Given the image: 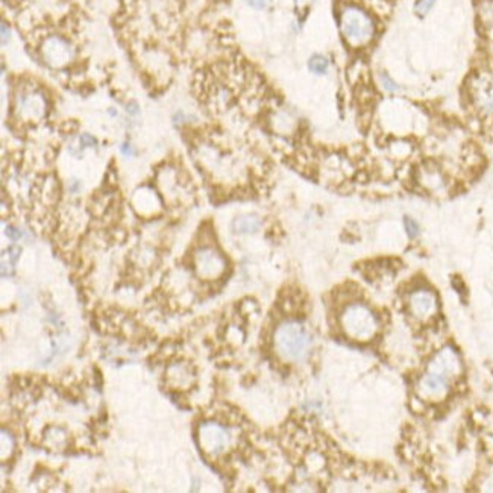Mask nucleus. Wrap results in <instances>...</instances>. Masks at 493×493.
I'll return each mask as SVG.
<instances>
[{
  "label": "nucleus",
  "instance_id": "nucleus-1",
  "mask_svg": "<svg viewBox=\"0 0 493 493\" xmlns=\"http://www.w3.org/2000/svg\"><path fill=\"white\" fill-rule=\"evenodd\" d=\"M340 31L349 46H366L375 37L374 18L363 8L349 5L340 14Z\"/></svg>",
  "mask_w": 493,
  "mask_h": 493
},
{
  "label": "nucleus",
  "instance_id": "nucleus-16",
  "mask_svg": "<svg viewBox=\"0 0 493 493\" xmlns=\"http://www.w3.org/2000/svg\"><path fill=\"white\" fill-rule=\"evenodd\" d=\"M381 81H383V85H384V88H386L387 91L393 93V91H396L397 88H400V87H397V84H396L395 81H392L390 76H387V74H381Z\"/></svg>",
  "mask_w": 493,
  "mask_h": 493
},
{
  "label": "nucleus",
  "instance_id": "nucleus-15",
  "mask_svg": "<svg viewBox=\"0 0 493 493\" xmlns=\"http://www.w3.org/2000/svg\"><path fill=\"white\" fill-rule=\"evenodd\" d=\"M405 230L413 239V237L419 234V225H417L413 219H410V217H405Z\"/></svg>",
  "mask_w": 493,
  "mask_h": 493
},
{
  "label": "nucleus",
  "instance_id": "nucleus-8",
  "mask_svg": "<svg viewBox=\"0 0 493 493\" xmlns=\"http://www.w3.org/2000/svg\"><path fill=\"white\" fill-rule=\"evenodd\" d=\"M43 56L47 64L53 67H63L72 58V47L60 37H52L43 46Z\"/></svg>",
  "mask_w": 493,
  "mask_h": 493
},
{
  "label": "nucleus",
  "instance_id": "nucleus-3",
  "mask_svg": "<svg viewBox=\"0 0 493 493\" xmlns=\"http://www.w3.org/2000/svg\"><path fill=\"white\" fill-rule=\"evenodd\" d=\"M341 328L346 336L357 341L371 340L378 328V322L371 308H367L363 303H354L349 305L343 315H341Z\"/></svg>",
  "mask_w": 493,
  "mask_h": 493
},
{
  "label": "nucleus",
  "instance_id": "nucleus-6",
  "mask_svg": "<svg viewBox=\"0 0 493 493\" xmlns=\"http://www.w3.org/2000/svg\"><path fill=\"white\" fill-rule=\"evenodd\" d=\"M471 98L482 117H493V79L478 76L471 85Z\"/></svg>",
  "mask_w": 493,
  "mask_h": 493
},
{
  "label": "nucleus",
  "instance_id": "nucleus-2",
  "mask_svg": "<svg viewBox=\"0 0 493 493\" xmlns=\"http://www.w3.org/2000/svg\"><path fill=\"white\" fill-rule=\"evenodd\" d=\"M275 346L281 357L296 362L307 355L310 336L298 322H286L275 333Z\"/></svg>",
  "mask_w": 493,
  "mask_h": 493
},
{
  "label": "nucleus",
  "instance_id": "nucleus-7",
  "mask_svg": "<svg viewBox=\"0 0 493 493\" xmlns=\"http://www.w3.org/2000/svg\"><path fill=\"white\" fill-rule=\"evenodd\" d=\"M460 371H461L460 358H459L457 353H455V350L451 348L442 349L440 353L431 360V363L428 366V372L439 374L445 378L457 375V374H460Z\"/></svg>",
  "mask_w": 493,
  "mask_h": 493
},
{
  "label": "nucleus",
  "instance_id": "nucleus-21",
  "mask_svg": "<svg viewBox=\"0 0 493 493\" xmlns=\"http://www.w3.org/2000/svg\"><path fill=\"white\" fill-rule=\"evenodd\" d=\"M121 149H123V152H125L126 155H128V152H132V149H131V146H129V145H125V146H123Z\"/></svg>",
  "mask_w": 493,
  "mask_h": 493
},
{
  "label": "nucleus",
  "instance_id": "nucleus-11",
  "mask_svg": "<svg viewBox=\"0 0 493 493\" xmlns=\"http://www.w3.org/2000/svg\"><path fill=\"white\" fill-rule=\"evenodd\" d=\"M20 110L29 119L40 117L44 114V100H43V98L40 96V94H37V93L32 94L31 93V94H27V96H25L22 99Z\"/></svg>",
  "mask_w": 493,
  "mask_h": 493
},
{
  "label": "nucleus",
  "instance_id": "nucleus-10",
  "mask_svg": "<svg viewBox=\"0 0 493 493\" xmlns=\"http://www.w3.org/2000/svg\"><path fill=\"white\" fill-rule=\"evenodd\" d=\"M448 392V378L428 372L419 381V393L426 400H439Z\"/></svg>",
  "mask_w": 493,
  "mask_h": 493
},
{
  "label": "nucleus",
  "instance_id": "nucleus-12",
  "mask_svg": "<svg viewBox=\"0 0 493 493\" xmlns=\"http://www.w3.org/2000/svg\"><path fill=\"white\" fill-rule=\"evenodd\" d=\"M232 228L237 234H255L261 228V221L257 216H240L234 221Z\"/></svg>",
  "mask_w": 493,
  "mask_h": 493
},
{
  "label": "nucleus",
  "instance_id": "nucleus-19",
  "mask_svg": "<svg viewBox=\"0 0 493 493\" xmlns=\"http://www.w3.org/2000/svg\"><path fill=\"white\" fill-rule=\"evenodd\" d=\"M81 145L82 146H94V145H96V140L85 134V136L81 137Z\"/></svg>",
  "mask_w": 493,
  "mask_h": 493
},
{
  "label": "nucleus",
  "instance_id": "nucleus-14",
  "mask_svg": "<svg viewBox=\"0 0 493 493\" xmlns=\"http://www.w3.org/2000/svg\"><path fill=\"white\" fill-rule=\"evenodd\" d=\"M434 4H435V0H416V4H414L416 15L425 17L426 14L431 11Z\"/></svg>",
  "mask_w": 493,
  "mask_h": 493
},
{
  "label": "nucleus",
  "instance_id": "nucleus-18",
  "mask_svg": "<svg viewBox=\"0 0 493 493\" xmlns=\"http://www.w3.org/2000/svg\"><path fill=\"white\" fill-rule=\"evenodd\" d=\"M6 235L11 237L13 240H18V239H20V237H22L20 231H17L15 228H13V226H8V228H6Z\"/></svg>",
  "mask_w": 493,
  "mask_h": 493
},
{
  "label": "nucleus",
  "instance_id": "nucleus-5",
  "mask_svg": "<svg viewBox=\"0 0 493 493\" xmlns=\"http://www.w3.org/2000/svg\"><path fill=\"white\" fill-rule=\"evenodd\" d=\"M199 443H201L204 452L216 457L226 449L228 443H230V434L222 425L208 422L199 428Z\"/></svg>",
  "mask_w": 493,
  "mask_h": 493
},
{
  "label": "nucleus",
  "instance_id": "nucleus-4",
  "mask_svg": "<svg viewBox=\"0 0 493 493\" xmlns=\"http://www.w3.org/2000/svg\"><path fill=\"white\" fill-rule=\"evenodd\" d=\"M195 268L202 280H216L226 270V260L214 248H201L195 254Z\"/></svg>",
  "mask_w": 493,
  "mask_h": 493
},
{
  "label": "nucleus",
  "instance_id": "nucleus-9",
  "mask_svg": "<svg viewBox=\"0 0 493 493\" xmlns=\"http://www.w3.org/2000/svg\"><path fill=\"white\" fill-rule=\"evenodd\" d=\"M438 310V301L428 290H417L410 296V311L417 319H426L433 316Z\"/></svg>",
  "mask_w": 493,
  "mask_h": 493
},
{
  "label": "nucleus",
  "instance_id": "nucleus-17",
  "mask_svg": "<svg viewBox=\"0 0 493 493\" xmlns=\"http://www.w3.org/2000/svg\"><path fill=\"white\" fill-rule=\"evenodd\" d=\"M272 0H248V4L257 9H265L270 5Z\"/></svg>",
  "mask_w": 493,
  "mask_h": 493
},
{
  "label": "nucleus",
  "instance_id": "nucleus-13",
  "mask_svg": "<svg viewBox=\"0 0 493 493\" xmlns=\"http://www.w3.org/2000/svg\"><path fill=\"white\" fill-rule=\"evenodd\" d=\"M308 67H310V70L313 73L325 74L328 72V67H329V61L325 58V56L315 55V56H311V58H310Z\"/></svg>",
  "mask_w": 493,
  "mask_h": 493
},
{
  "label": "nucleus",
  "instance_id": "nucleus-20",
  "mask_svg": "<svg viewBox=\"0 0 493 493\" xmlns=\"http://www.w3.org/2000/svg\"><path fill=\"white\" fill-rule=\"evenodd\" d=\"M310 4H311V0H296V6H299V8H303Z\"/></svg>",
  "mask_w": 493,
  "mask_h": 493
}]
</instances>
